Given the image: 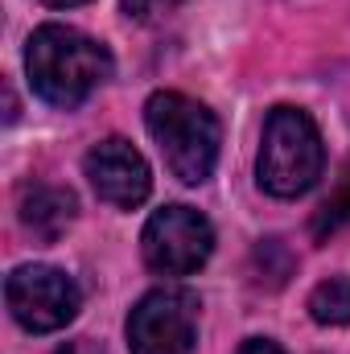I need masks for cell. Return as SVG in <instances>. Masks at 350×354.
<instances>
[{
  "mask_svg": "<svg viewBox=\"0 0 350 354\" xmlns=\"http://www.w3.org/2000/svg\"><path fill=\"white\" fill-rule=\"evenodd\" d=\"M21 227L37 239V243H58L66 235V227L75 223V194L66 185H46L33 181L21 189Z\"/></svg>",
  "mask_w": 350,
  "mask_h": 354,
  "instance_id": "cell-8",
  "label": "cell"
},
{
  "mask_svg": "<svg viewBox=\"0 0 350 354\" xmlns=\"http://www.w3.org/2000/svg\"><path fill=\"white\" fill-rule=\"evenodd\" d=\"M177 4H181V0H124V12H128L132 21H153V17L169 12Z\"/></svg>",
  "mask_w": 350,
  "mask_h": 354,
  "instance_id": "cell-11",
  "label": "cell"
},
{
  "mask_svg": "<svg viewBox=\"0 0 350 354\" xmlns=\"http://www.w3.org/2000/svg\"><path fill=\"white\" fill-rule=\"evenodd\" d=\"M214 231L194 206H161L140 235V256L157 276H190L210 260Z\"/></svg>",
  "mask_w": 350,
  "mask_h": 354,
  "instance_id": "cell-6",
  "label": "cell"
},
{
  "mask_svg": "<svg viewBox=\"0 0 350 354\" xmlns=\"http://www.w3.org/2000/svg\"><path fill=\"white\" fill-rule=\"evenodd\" d=\"M145 124H149V136L157 140V149L177 181L202 185L214 174L219 120L210 107H202L198 99H190L181 91H157L145 103Z\"/></svg>",
  "mask_w": 350,
  "mask_h": 354,
  "instance_id": "cell-2",
  "label": "cell"
},
{
  "mask_svg": "<svg viewBox=\"0 0 350 354\" xmlns=\"http://www.w3.org/2000/svg\"><path fill=\"white\" fill-rule=\"evenodd\" d=\"M198 342V297L185 288H153L128 313L132 354H194Z\"/></svg>",
  "mask_w": 350,
  "mask_h": 354,
  "instance_id": "cell-5",
  "label": "cell"
},
{
  "mask_svg": "<svg viewBox=\"0 0 350 354\" xmlns=\"http://www.w3.org/2000/svg\"><path fill=\"white\" fill-rule=\"evenodd\" d=\"M42 4H50V8H79V4H87V0H42Z\"/></svg>",
  "mask_w": 350,
  "mask_h": 354,
  "instance_id": "cell-14",
  "label": "cell"
},
{
  "mask_svg": "<svg viewBox=\"0 0 350 354\" xmlns=\"http://www.w3.org/2000/svg\"><path fill=\"white\" fill-rule=\"evenodd\" d=\"M25 71L37 99L58 111H75L111 79V54L71 25H37L25 46Z\"/></svg>",
  "mask_w": 350,
  "mask_h": 354,
  "instance_id": "cell-1",
  "label": "cell"
},
{
  "mask_svg": "<svg viewBox=\"0 0 350 354\" xmlns=\"http://www.w3.org/2000/svg\"><path fill=\"white\" fill-rule=\"evenodd\" d=\"M4 301H8V313L17 317V326H25L29 334H54L75 322L83 292L62 268L21 264L4 280Z\"/></svg>",
  "mask_w": 350,
  "mask_h": 354,
  "instance_id": "cell-4",
  "label": "cell"
},
{
  "mask_svg": "<svg viewBox=\"0 0 350 354\" xmlns=\"http://www.w3.org/2000/svg\"><path fill=\"white\" fill-rule=\"evenodd\" d=\"M54 354H103L91 338H75V342H66V346H58Z\"/></svg>",
  "mask_w": 350,
  "mask_h": 354,
  "instance_id": "cell-13",
  "label": "cell"
},
{
  "mask_svg": "<svg viewBox=\"0 0 350 354\" xmlns=\"http://www.w3.org/2000/svg\"><path fill=\"white\" fill-rule=\"evenodd\" d=\"M322 169H326V145L309 111L272 107L264 120V145L256 161L260 189H268L272 198H301L317 185Z\"/></svg>",
  "mask_w": 350,
  "mask_h": 354,
  "instance_id": "cell-3",
  "label": "cell"
},
{
  "mask_svg": "<svg viewBox=\"0 0 350 354\" xmlns=\"http://www.w3.org/2000/svg\"><path fill=\"white\" fill-rule=\"evenodd\" d=\"M342 227H350V165L342 169V181L334 185V194L322 202V210L313 214V223H309V231H313V239L317 243H326L330 235H338Z\"/></svg>",
  "mask_w": 350,
  "mask_h": 354,
  "instance_id": "cell-10",
  "label": "cell"
},
{
  "mask_svg": "<svg viewBox=\"0 0 350 354\" xmlns=\"http://www.w3.org/2000/svg\"><path fill=\"white\" fill-rule=\"evenodd\" d=\"M235 354H284V351H280L276 342H268V338H248Z\"/></svg>",
  "mask_w": 350,
  "mask_h": 354,
  "instance_id": "cell-12",
  "label": "cell"
},
{
  "mask_svg": "<svg viewBox=\"0 0 350 354\" xmlns=\"http://www.w3.org/2000/svg\"><path fill=\"white\" fill-rule=\"evenodd\" d=\"M83 169H87L95 194L107 206H116V210H136L149 198V189H153V174H149L145 157L128 140H120V136L99 140L87 153Z\"/></svg>",
  "mask_w": 350,
  "mask_h": 354,
  "instance_id": "cell-7",
  "label": "cell"
},
{
  "mask_svg": "<svg viewBox=\"0 0 350 354\" xmlns=\"http://www.w3.org/2000/svg\"><path fill=\"white\" fill-rule=\"evenodd\" d=\"M309 317L317 326H350V280L330 276L309 292Z\"/></svg>",
  "mask_w": 350,
  "mask_h": 354,
  "instance_id": "cell-9",
  "label": "cell"
}]
</instances>
